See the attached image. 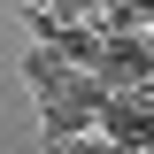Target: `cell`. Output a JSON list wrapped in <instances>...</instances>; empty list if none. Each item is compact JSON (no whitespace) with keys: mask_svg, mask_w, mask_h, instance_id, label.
<instances>
[{"mask_svg":"<svg viewBox=\"0 0 154 154\" xmlns=\"http://www.w3.org/2000/svg\"><path fill=\"white\" fill-rule=\"evenodd\" d=\"M100 131H69V123H46V154H100Z\"/></svg>","mask_w":154,"mask_h":154,"instance_id":"2","label":"cell"},{"mask_svg":"<svg viewBox=\"0 0 154 154\" xmlns=\"http://www.w3.org/2000/svg\"><path fill=\"white\" fill-rule=\"evenodd\" d=\"M77 77H85V69H77V62L62 54V46H31V62H23V85H31V100H38V116L54 108V100H62V93L77 85Z\"/></svg>","mask_w":154,"mask_h":154,"instance_id":"1","label":"cell"}]
</instances>
